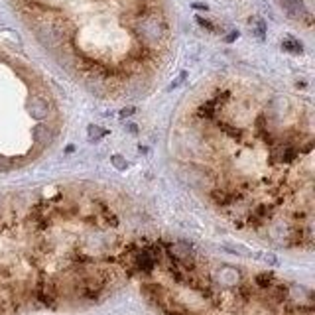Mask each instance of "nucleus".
Returning <instances> with one entry per match:
<instances>
[{"mask_svg":"<svg viewBox=\"0 0 315 315\" xmlns=\"http://www.w3.org/2000/svg\"><path fill=\"white\" fill-rule=\"evenodd\" d=\"M150 217L95 179L0 187V315L91 305L152 264Z\"/></svg>","mask_w":315,"mask_h":315,"instance_id":"f03ea898","label":"nucleus"},{"mask_svg":"<svg viewBox=\"0 0 315 315\" xmlns=\"http://www.w3.org/2000/svg\"><path fill=\"white\" fill-rule=\"evenodd\" d=\"M175 177L233 229L286 248L313 242V122L290 95L219 79L187 103L171 138Z\"/></svg>","mask_w":315,"mask_h":315,"instance_id":"f257e3e1","label":"nucleus"},{"mask_svg":"<svg viewBox=\"0 0 315 315\" xmlns=\"http://www.w3.org/2000/svg\"><path fill=\"white\" fill-rule=\"evenodd\" d=\"M46 54L89 93L148 91L173 46L166 0H12Z\"/></svg>","mask_w":315,"mask_h":315,"instance_id":"7ed1b4c3","label":"nucleus"},{"mask_svg":"<svg viewBox=\"0 0 315 315\" xmlns=\"http://www.w3.org/2000/svg\"><path fill=\"white\" fill-rule=\"evenodd\" d=\"M61 114L50 85L0 48V175L37 164L56 146Z\"/></svg>","mask_w":315,"mask_h":315,"instance_id":"20e7f679","label":"nucleus"}]
</instances>
